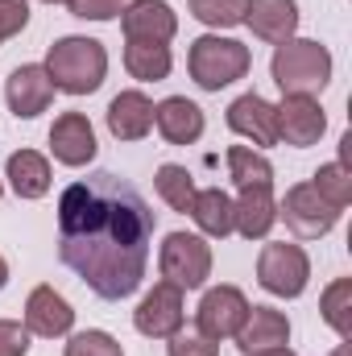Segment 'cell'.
I'll return each instance as SVG.
<instances>
[{"label": "cell", "instance_id": "8", "mask_svg": "<svg viewBox=\"0 0 352 356\" xmlns=\"http://www.w3.org/2000/svg\"><path fill=\"white\" fill-rule=\"evenodd\" d=\"M245 315H249V298L237 286H216V290L203 294V302L195 311V327H199L203 340L220 344V340H232L241 332Z\"/></svg>", "mask_w": 352, "mask_h": 356}, {"label": "cell", "instance_id": "26", "mask_svg": "<svg viewBox=\"0 0 352 356\" xmlns=\"http://www.w3.org/2000/svg\"><path fill=\"white\" fill-rule=\"evenodd\" d=\"M154 186H158V195H162V203H166V207H175V211H191V199H195V178H191V170H186V166H175V162L158 166Z\"/></svg>", "mask_w": 352, "mask_h": 356}, {"label": "cell", "instance_id": "4", "mask_svg": "<svg viewBox=\"0 0 352 356\" xmlns=\"http://www.w3.org/2000/svg\"><path fill=\"white\" fill-rule=\"evenodd\" d=\"M253 67V54L245 42L237 38H220V33H203L191 42V54H186V71L191 79L203 91H220L237 79H245Z\"/></svg>", "mask_w": 352, "mask_h": 356}, {"label": "cell", "instance_id": "36", "mask_svg": "<svg viewBox=\"0 0 352 356\" xmlns=\"http://www.w3.org/2000/svg\"><path fill=\"white\" fill-rule=\"evenodd\" d=\"M336 356H349V340H344V344H340V348H336Z\"/></svg>", "mask_w": 352, "mask_h": 356}, {"label": "cell", "instance_id": "28", "mask_svg": "<svg viewBox=\"0 0 352 356\" xmlns=\"http://www.w3.org/2000/svg\"><path fill=\"white\" fill-rule=\"evenodd\" d=\"M245 8H249V0H191V17L211 29L245 25Z\"/></svg>", "mask_w": 352, "mask_h": 356}, {"label": "cell", "instance_id": "35", "mask_svg": "<svg viewBox=\"0 0 352 356\" xmlns=\"http://www.w3.org/2000/svg\"><path fill=\"white\" fill-rule=\"evenodd\" d=\"M4 286H8V261L0 257V290H4Z\"/></svg>", "mask_w": 352, "mask_h": 356}, {"label": "cell", "instance_id": "3", "mask_svg": "<svg viewBox=\"0 0 352 356\" xmlns=\"http://www.w3.org/2000/svg\"><path fill=\"white\" fill-rule=\"evenodd\" d=\"M269 75L282 88V95H311L315 99L332 83V54H328V46H319L311 38H290L273 50Z\"/></svg>", "mask_w": 352, "mask_h": 356}, {"label": "cell", "instance_id": "14", "mask_svg": "<svg viewBox=\"0 0 352 356\" xmlns=\"http://www.w3.org/2000/svg\"><path fill=\"white\" fill-rule=\"evenodd\" d=\"M50 154H54V162H63V166H88L91 158H95V129H91V120L83 112H63L58 120H54V129H50Z\"/></svg>", "mask_w": 352, "mask_h": 356}, {"label": "cell", "instance_id": "16", "mask_svg": "<svg viewBox=\"0 0 352 356\" xmlns=\"http://www.w3.org/2000/svg\"><path fill=\"white\" fill-rule=\"evenodd\" d=\"M245 25L253 29V38H262L269 46H282L298 29V4L294 0H249Z\"/></svg>", "mask_w": 352, "mask_h": 356}, {"label": "cell", "instance_id": "21", "mask_svg": "<svg viewBox=\"0 0 352 356\" xmlns=\"http://www.w3.org/2000/svg\"><path fill=\"white\" fill-rule=\"evenodd\" d=\"M8 186L21 195V199H42L46 191H50V162L38 154V149H17L13 158H8Z\"/></svg>", "mask_w": 352, "mask_h": 356}, {"label": "cell", "instance_id": "1", "mask_svg": "<svg viewBox=\"0 0 352 356\" xmlns=\"http://www.w3.org/2000/svg\"><path fill=\"white\" fill-rule=\"evenodd\" d=\"M154 211L137 186L99 170L58 199V257L99 298H129L150 261Z\"/></svg>", "mask_w": 352, "mask_h": 356}, {"label": "cell", "instance_id": "37", "mask_svg": "<svg viewBox=\"0 0 352 356\" xmlns=\"http://www.w3.org/2000/svg\"><path fill=\"white\" fill-rule=\"evenodd\" d=\"M46 4H58V0H46Z\"/></svg>", "mask_w": 352, "mask_h": 356}, {"label": "cell", "instance_id": "17", "mask_svg": "<svg viewBox=\"0 0 352 356\" xmlns=\"http://www.w3.org/2000/svg\"><path fill=\"white\" fill-rule=\"evenodd\" d=\"M154 129V99L145 91H120L108 104V133L116 141H141Z\"/></svg>", "mask_w": 352, "mask_h": 356}, {"label": "cell", "instance_id": "13", "mask_svg": "<svg viewBox=\"0 0 352 356\" xmlns=\"http://www.w3.org/2000/svg\"><path fill=\"white\" fill-rule=\"evenodd\" d=\"M25 327H29V336L54 340V336H67L75 327V311L54 286H33L25 298Z\"/></svg>", "mask_w": 352, "mask_h": 356}, {"label": "cell", "instance_id": "19", "mask_svg": "<svg viewBox=\"0 0 352 356\" xmlns=\"http://www.w3.org/2000/svg\"><path fill=\"white\" fill-rule=\"evenodd\" d=\"M273 224H278V203L269 186H249L241 191V199H232V232H241L245 241H265Z\"/></svg>", "mask_w": 352, "mask_h": 356}, {"label": "cell", "instance_id": "11", "mask_svg": "<svg viewBox=\"0 0 352 356\" xmlns=\"http://www.w3.org/2000/svg\"><path fill=\"white\" fill-rule=\"evenodd\" d=\"M4 99H8V112H13L17 120L42 116V112L54 104V83H50L46 67H42V63L17 67V71L8 75V83H4Z\"/></svg>", "mask_w": 352, "mask_h": 356}, {"label": "cell", "instance_id": "15", "mask_svg": "<svg viewBox=\"0 0 352 356\" xmlns=\"http://www.w3.org/2000/svg\"><path fill=\"white\" fill-rule=\"evenodd\" d=\"M228 129L253 145H278V129H273V104L262 99L257 91H245L228 104Z\"/></svg>", "mask_w": 352, "mask_h": 356}, {"label": "cell", "instance_id": "5", "mask_svg": "<svg viewBox=\"0 0 352 356\" xmlns=\"http://www.w3.org/2000/svg\"><path fill=\"white\" fill-rule=\"evenodd\" d=\"M158 269H162V282L178 290H199L211 277V245L199 232H170L162 241Z\"/></svg>", "mask_w": 352, "mask_h": 356}, {"label": "cell", "instance_id": "25", "mask_svg": "<svg viewBox=\"0 0 352 356\" xmlns=\"http://www.w3.org/2000/svg\"><path fill=\"white\" fill-rule=\"evenodd\" d=\"M319 311H323V323H328L340 340H349L352 336V277H336V282L323 290Z\"/></svg>", "mask_w": 352, "mask_h": 356}, {"label": "cell", "instance_id": "32", "mask_svg": "<svg viewBox=\"0 0 352 356\" xmlns=\"http://www.w3.org/2000/svg\"><path fill=\"white\" fill-rule=\"evenodd\" d=\"M29 353V327L17 319H0V356H25Z\"/></svg>", "mask_w": 352, "mask_h": 356}, {"label": "cell", "instance_id": "38", "mask_svg": "<svg viewBox=\"0 0 352 356\" xmlns=\"http://www.w3.org/2000/svg\"><path fill=\"white\" fill-rule=\"evenodd\" d=\"M0 195H4V186H0Z\"/></svg>", "mask_w": 352, "mask_h": 356}, {"label": "cell", "instance_id": "7", "mask_svg": "<svg viewBox=\"0 0 352 356\" xmlns=\"http://www.w3.org/2000/svg\"><path fill=\"white\" fill-rule=\"evenodd\" d=\"M278 220H286V228L303 241H315V236H328L340 220V211L311 186V182H298L286 191L282 207H278Z\"/></svg>", "mask_w": 352, "mask_h": 356}, {"label": "cell", "instance_id": "23", "mask_svg": "<svg viewBox=\"0 0 352 356\" xmlns=\"http://www.w3.org/2000/svg\"><path fill=\"white\" fill-rule=\"evenodd\" d=\"M191 220L199 224V232H203V236L224 241V236L232 232V199H228L220 186L195 191V199H191Z\"/></svg>", "mask_w": 352, "mask_h": 356}, {"label": "cell", "instance_id": "34", "mask_svg": "<svg viewBox=\"0 0 352 356\" xmlns=\"http://www.w3.org/2000/svg\"><path fill=\"white\" fill-rule=\"evenodd\" d=\"M249 356H294L286 344H278V348H262V353H249Z\"/></svg>", "mask_w": 352, "mask_h": 356}, {"label": "cell", "instance_id": "29", "mask_svg": "<svg viewBox=\"0 0 352 356\" xmlns=\"http://www.w3.org/2000/svg\"><path fill=\"white\" fill-rule=\"evenodd\" d=\"M63 356H125V348H120V340H112L108 332L88 327V332H75V336L67 340V353Z\"/></svg>", "mask_w": 352, "mask_h": 356}, {"label": "cell", "instance_id": "30", "mask_svg": "<svg viewBox=\"0 0 352 356\" xmlns=\"http://www.w3.org/2000/svg\"><path fill=\"white\" fill-rule=\"evenodd\" d=\"M125 4L129 0H67L71 17H79V21H112L125 13Z\"/></svg>", "mask_w": 352, "mask_h": 356}, {"label": "cell", "instance_id": "24", "mask_svg": "<svg viewBox=\"0 0 352 356\" xmlns=\"http://www.w3.org/2000/svg\"><path fill=\"white\" fill-rule=\"evenodd\" d=\"M228 178L237 182V191H249V186H273V166L262 149L253 145H232L228 149Z\"/></svg>", "mask_w": 352, "mask_h": 356}, {"label": "cell", "instance_id": "6", "mask_svg": "<svg viewBox=\"0 0 352 356\" xmlns=\"http://www.w3.org/2000/svg\"><path fill=\"white\" fill-rule=\"evenodd\" d=\"M257 282L273 298H298L307 290V282H311V261H307V253L298 245L273 241L257 257Z\"/></svg>", "mask_w": 352, "mask_h": 356}, {"label": "cell", "instance_id": "12", "mask_svg": "<svg viewBox=\"0 0 352 356\" xmlns=\"http://www.w3.org/2000/svg\"><path fill=\"white\" fill-rule=\"evenodd\" d=\"M125 42H170L178 33V17L166 0H129L120 13Z\"/></svg>", "mask_w": 352, "mask_h": 356}, {"label": "cell", "instance_id": "22", "mask_svg": "<svg viewBox=\"0 0 352 356\" xmlns=\"http://www.w3.org/2000/svg\"><path fill=\"white\" fill-rule=\"evenodd\" d=\"M175 58L166 42H125V71L141 83H162L170 75Z\"/></svg>", "mask_w": 352, "mask_h": 356}, {"label": "cell", "instance_id": "33", "mask_svg": "<svg viewBox=\"0 0 352 356\" xmlns=\"http://www.w3.org/2000/svg\"><path fill=\"white\" fill-rule=\"evenodd\" d=\"M166 356H220V344H211L203 336H182V332H175L170 344H166Z\"/></svg>", "mask_w": 352, "mask_h": 356}, {"label": "cell", "instance_id": "2", "mask_svg": "<svg viewBox=\"0 0 352 356\" xmlns=\"http://www.w3.org/2000/svg\"><path fill=\"white\" fill-rule=\"evenodd\" d=\"M46 75L54 91H67V95H91V91L104 83L108 75V50L104 42L95 38H58L46 54Z\"/></svg>", "mask_w": 352, "mask_h": 356}, {"label": "cell", "instance_id": "10", "mask_svg": "<svg viewBox=\"0 0 352 356\" xmlns=\"http://www.w3.org/2000/svg\"><path fill=\"white\" fill-rule=\"evenodd\" d=\"M182 319H186V311H182V290L170 286V282H158V286L137 302V311H133V327H137L141 336H150V340H170L175 332H182Z\"/></svg>", "mask_w": 352, "mask_h": 356}, {"label": "cell", "instance_id": "9", "mask_svg": "<svg viewBox=\"0 0 352 356\" xmlns=\"http://www.w3.org/2000/svg\"><path fill=\"white\" fill-rule=\"evenodd\" d=\"M273 129H278L282 145L303 149V145H315L323 137L328 116L311 95H282V104H273Z\"/></svg>", "mask_w": 352, "mask_h": 356}, {"label": "cell", "instance_id": "27", "mask_svg": "<svg viewBox=\"0 0 352 356\" xmlns=\"http://www.w3.org/2000/svg\"><path fill=\"white\" fill-rule=\"evenodd\" d=\"M311 186H315L336 211H344V207L352 203V170H349V162H328V166H319L315 178H311Z\"/></svg>", "mask_w": 352, "mask_h": 356}, {"label": "cell", "instance_id": "31", "mask_svg": "<svg viewBox=\"0 0 352 356\" xmlns=\"http://www.w3.org/2000/svg\"><path fill=\"white\" fill-rule=\"evenodd\" d=\"M29 25V0H0V42L17 38Z\"/></svg>", "mask_w": 352, "mask_h": 356}, {"label": "cell", "instance_id": "20", "mask_svg": "<svg viewBox=\"0 0 352 356\" xmlns=\"http://www.w3.org/2000/svg\"><path fill=\"white\" fill-rule=\"evenodd\" d=\"M232 340L241 344L245 356L262 353V348H278V344L290 340V319L282 311H273V307H249V315H245V323H241V332Z\"/></svg>", "mask_w": 352, "mask_h": 356}, {"label": "cell", "instance_id": "18", "mask_svg": "<svg viewBox=\"0 0 352 356\" xmlns=\"http://www.w3.org/2000/svg\"><path fill=\"white\" fill-rule=\"evenodd\" d=\"M154 124L170 145H195L203 137V108L186 95H170L154 104Z\"/></svg>", "mask_w": 352, "mask_h": 356}]
</instances>
